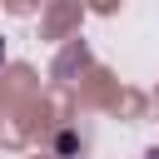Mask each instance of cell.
<instances>
[{"label":"cell","instance_id":"cell-1","mask_svg":"<svg viewBox=\"0 0 159 159\" xmlns=\"http://www.w3.org/2000/svg\"><path fill=\"white\" fill-rule=\"evenodd\" d=\"M0 65H5V40H0Z\"/></svg>","mask_w":159,"mask_h":159}]
</instances>
